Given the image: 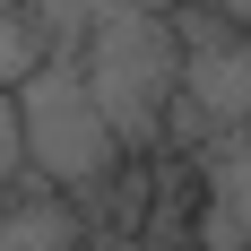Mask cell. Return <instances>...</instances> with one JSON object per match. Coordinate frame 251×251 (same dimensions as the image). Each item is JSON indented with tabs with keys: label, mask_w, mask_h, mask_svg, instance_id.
Returning <instances> with one entry per match:
<instances>
[{
	"label": "cell",
	"mask_w": 251,
	"mask_h": 251,
	"mask_svg": "<svg viewBox=\"0 0 251 251\" xmlns=\"http://www.w3.org/2000/svg\"><path fill=\"white\" fill-rule=\"evenodd\" d=\"M9 113H18V148H26V165H35L61 200L113 191V174H122V139L104 130L96 96H87V78H78V52H52L44 70L9 96Z\"/></svg>",
	"instance_id": "obj_1"
},
{
	"label": "cell",
	"mask_w": 251,
	"mask_h": 251,
	"mask_svg": "<svg viewBox=\"0 0 251 251\" xmlns=\"http://www.w3.org/2000/svg\"><path fill=\"white\" fill-rule=\"evenodd\" d=\"M78 78H87L104 130L122 148H148L156 122H165V104L182 96V44H174V26L156 9H104L96 44L78 52Z\"/></svg>",
	"instance_id": "obj_2"
},
{
	"label": "cell",
	"mask_w": 251,
	"mask_h": 251,
	"mask_svg": "<svg viewBox=\"0 0 251 251\" xmlns=\"http://www.w3.org/2000/svg\"><path fill=\"white\" fill-rule=\"evenodd\" d=\"M165 26L182 44V104L200 122H217V130H251V35H234L226 18H208L200 0L182 18H165Z\"/></svg>",
	"instance_id": "obj_3"
},
{
	"label": "cell",
	"mask_w": 251,
	"mask_h": 251,
	"mask_svg": "<svg viewBox=\"0 0 251 251\" xmlns=\"http://www.w3.org/2000/svg\"><path fill=\"white\" fill-rule=\"evenodd\" d=\"M0 251H87V226L61 191H0Z\"/></svg>",
	"instance_id": "obj_4"
},
{
	"label": "cell",
	"mask_w": 251,
	"mask_h": 251,
	"mask_svg": "<svg viewBox=\"0 0 251 251\" xmlns=\"http://www.w3.org/2000/svg\"><path fill=\"white\" fill-rule=\"evenodd\" d=\"M52 61V35H44V18L26 9V0H0V96H18L26 78Z\"/></svg>",
	"instance_id": "obj_5"
},
{
	"label": "cell",
	"mask_w": 251,
	"mask_h": 251,
	"mask_svg": "<svg viewBox=\"0 0 251 251\" xmlns=\"http://www.w3.org/2000/svg\"><path fill=\"white\" fill-rule=\"evenodd\" d=\"M18 165H26V148H18V113H9V96H0V191L18 182Z\"/></svg>",
	"instance_id": "obj_6"
},
{
	"label": "cell",
	"mask_w": 251,
	"mask_h": 251,
	"mask_svg": "<svg viewBox=\"0 0 251 251\" xmlns=\"http://www.w3.org/2000/svg\"><path fill=\"white\" fill-rule=\"evenodd\" d=\"M200 9H208V18H226L234 35H251V0H200Z\"/></svg>",
	"instance_id": "obj_7"
},
{
	"label": "cell",
	"mask_w": 251,
	"mask_h": 251,
	"mask_svg": "<svg viewBox=\"0 0 251 251\" xmlns=\"http://www.w3.org/2000/svg\"><path fill=\"white\" fill-rule=\"evenodd\" d=\"M96 251H148V243H130V234H113V243H96Z\"/></svg>",
	"instance_id": "obj_8"
}]
</instances>
